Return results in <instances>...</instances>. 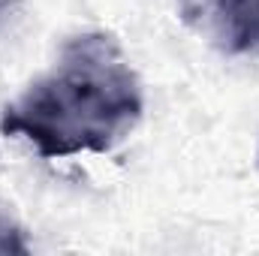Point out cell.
I'll return each instance as SVG.
<instances>
[{"label":"cell","mask_w":259,"mask_h":256,"mask_svg":"<svg viewBox=\"0 0 259 256\" xmlns=\"http://www.w3.org/2000/svg\"><path fill=\"white\" fill-rule=\"evenodd\" d=\"M142 115L139 78L109 33L66 42L55 72L30 84L0 118L3 136H24L39 157L112 151Z\"/></svg>","instance_id":"cell-1"},{"label":"cell","mask_w":259,"mask_h":256,"mask_svg":"<svg viewBox=\"0 0 259 256\" xmlns=\"http://www.w3.org/2000/svg\"><path fill=\"white\" fill-rule=\"evenodd\" d=\"M0 253H27V244H24V235L15 223H9L6 217H0Z\"/></svg>","instance_id":"cell-3"},{"label":"cell","mask_w":259,"mask_h":256,"mask_svg":"<svg viewBox=\"0 0 259 256\" xmlns=\"http://www.w3.org/2000/svg\"><path fill=\"white\" fill-rule=\"evenodd\" d=\"M217 33L232 55H259V0H217Z\"/></svg>","instance_id":"cell-2"}]
</instances>
